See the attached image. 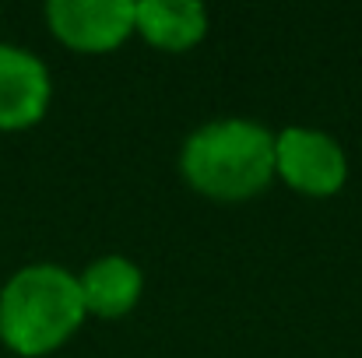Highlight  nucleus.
Listing matches in <instances>:
<instances>
[{
  "instance_id": "nucleus-1",
  "label": "nucleus",
  "mask_w": 362,
  "mask_h": 358,
  "mask_svg": "<svg viewBox=\"0 0 362 358\" xmlns=\"http://www.w3.org/2000/svg\"><path fill=\"white\" fill-rule=\"evenodd\" d=\"M180 176L208 201H250L274 179V133L253 119H211L183 141Z\"/></svg>"
},
{
  "instance_id": "nucleus-2",
  "label": "nucleus",
  "mask_w": 362,
  "mask_h": 358,
  "mask_svg": "<svg viewBox=\"0 0 362 358\" xmlns=\"http://www.w3.org/2000/svg\"><path fill=\"white\" fill-rule=\"evenodd\" d=\"M85 320L78 274L60 263H28L0 288V345L21 358L64 348Z\"/></svg>"
},
{
  "instance_id": "nucleus-3",
  "label": "nucleus",
  "mask_w": 362,
  "mask_h": 358,
  "mask_svg": "<svg viewBox=\"0 0 362 358\" xmlns=\"http://www.w3.org/2000/svg\"><path fill=\"white\" fill-rule=\"evenodd\" d=\"M274 176L303 197H334L349 179V155L327 130L285 126L274 133Z\"/></svg>"
},
{
  "instance_id": "nucleus-4",
  "label": "nucleus",
  "mask_w": 362,
  "mask_h": 358,
  "mask_svg": "<svg viewBox=\"0 0 362 358\" xmlns=\"http://www.w3.org/2000/svg\"><path fill=\"white\" fill-rule=\"evenodd\" d=\"M49 32L74 53H113L134 35L130 0H49Z\"/></svg>"
},
{
  "instance_id": "nucleus-5",
  "label": "nucleus",
  "mask_w": 362,
  "mask_h": 358,
  "mask_svg": "<svg viewBox=\"0 0 362 358\" xmlns=\"http://www.w3.org/2000/svg\"><path fill=\"white\" fill-rule=\"evenodd\" d=\"M53 99L49 67L25 46L0 42V130H28Z\"/></svg>"
},
{
  "instance_id": "nucleus-6",
  "label": "nucleus",
  "mask_w": 362,
  "mask_h": 358,
  "mask_svg": "<svg viewBox=\"0 0 362 358\" xmlns=\"http://www.w3.org/2000/svg\"><path fill=\"white\" fill-rule=\"evenodd\" d=\"M78 288H81V302L88 316L120 320L141 302L144 274L134 260H127L120 253H106L78 274Z\"/></svg>"
},
{
  "instance_id": "nucleus-7",
  "label": "nucleus",
  "mask_w": 362,
  "mask_h": 358,
  "mask_svg": "<svg viewBox=\"0 0 362 358\" xmlns=\"http://www.w3.org/2000/svg\"><path fill=\"white\" fill-rule=\"evenodd\" d=\"M134 32L165 53H183L208 35V11L197 0H137Z\"/></svg>"
}]
</instances>
